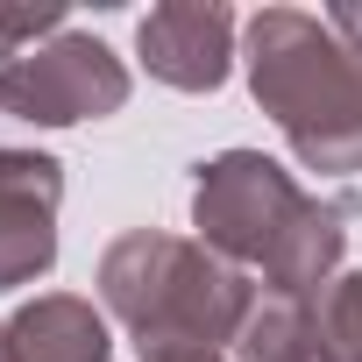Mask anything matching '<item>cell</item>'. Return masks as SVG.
<instances>
[{
    "mask_svg": "<svg viewBox=\"0 0 362 362\" xmlns=\"http://www.w3.org/2000/svg\"><path fill=\"white\" fill-rule=\"evenodd\" d=\"M249 86L313 170H362V50L298 8L249 22Z\"/></svg>",
    "mask_w": 362,
    "mask_h": 362,
    "instance_id": "1",
    "label": "cell"
},
{
    "mask_svg": "<svg viewBox=\"0 0 362 362\" xmlns=\"http://www.w3.org/2000/svg\"><path fill=\"white\" fill-rule=\"evenodd\" d=\"M313 320H320V341L334 362H362V277H341Z\"/></svg>",
    "mask_w": 362,
    "mask_h": 362,
    "instance_id": "9",
    "label": "cell"
},
{
    "mask_svg": "<svg viewBox=\"0 0 362 362\" xmlns=\"http://www.w3.org/2000/svg\"><path fill=\"white\" fill-rule=\"evenodd\" d=\"M242 355H249V362H334L327 341H320V320H313L298 298H277L270 313H249Z\"/></svg>",
    "mask_w": 362,
    "mask_h": 362,
    "instance_id": "8",
    "label": "cell"
},
{
    "mask_svg": "<svg viewBox=\"0 0 362 362\" xmlns=\"http://www.w3.org/2000/svg\"><path fill=\"white\" fill-rule=\"evenodd\" d=\"M327 22H334V29H341V36H348V43H355V50H362V8H334V15H327Z\"/></svg>",
    "mask_w": 362,
    "mask_h": 362,
    "instance_id": "11",
    "label": "cell"
},
{
    "mask_svg": "<svg viewBox=\"0 0 362 362\" xmlns=\"http://www.w3.org/2000/svg\"><path fill=\"white\" fill-rule=\"evenodd\" d=\"M298 214H305V199H298V185L270 156L228 149V156L199 163V235L214 249L249 256V263H270Z\"/></svg>",
    "mask_w": 362,
    "mask_h": 362,
    "instance_id": "3",
    "label": "cell"
},
{
    "mask_svg": "<svg viewBox=\"0 0 362 362\" xmlns=\"http://www.w3.org/2000/svg\"><path fill=\"white\" fill-rule=\"evenodd\" d=\"M15 348H22V362H100L107 355V327L78 298H36L15 320Z\"/></svg>",
    "mask_w": 362,
    "mask_h": 362,
    "instance_id": "7",
    "label": "cell"
},
{
    "mask_svg": "<svg viewBox=\"0 0 362 362\" xmlns=\"http://www.w3.org/2000/svg\"><path fill=\"white\" fill-rule=\"evenodd\" d=\"M142 64L177 86V93H214L228 78V57H235V15L228 8H206V0H177V8H149L142 15Z\"/></svg>",
    "mask_w": 362,
    "mask_h": 362,
    "instance_id": "6",
    "label": "cell"
},
{
    "mask_svg": "<svg viewBox=\"0 0 362 362\" xmlns=\"http://www.w3.org/2000/svg\"><path fill=\"white\" fill-rule=\"evenodd\" d=\"M149 362H221L214 348H163V355H149Z\"/></svg>",
    "mask_w": 362,
    "mask_h": 362,
    "instance_id": "12",
    "label": "cell"
},
{
    "mask_svg": "<svg viewBox=\"0 0 362 362\" xmlns=\"http://www.w3.org/2000/svg\"><path fill=\"white\" fill-rule=\"evenodd\" d=\"M128 100V71L107 43L93 36H57L43 50H22L8 71H0V107L22 114V121H43V128H64V121H100Z\"/></svg>",
    "mask_w": 362,
    "mask_h": 362,
    "instance_id": "4",
    "label": "cell"
},
{
    "mask_svg": "<svg viewBox=\"0 0 362 362\" xmlns=\"http://www.w3.org/2000/svg\"><path fill=\"white\" fill-rule=\"evenodd\" d=\"M100 284H107V305L135 327L142 355L214 348L235 327H249V284L235 270H221L214 256L170 242V235H128V242H114Z\"/></svg>",
    "mask_w": 362,
    "mask_h": 362,
    "instance_id": "2",
    "label": "cell"
},
{
    "mask_svg": "<svg viewBox=\"0 0 362 362\" xmlns=\"http://www.w3.org/2000/svg\"><path fill=\"white\" fill-rule=\"evenodd\" d=\"M43 29H64V8H0V71H8L22 57V43L43 36Z\"/></svg>",
    "mask_w": 362,
    "mask_h": 362,
    "instance_id": "10",
    "label": "cell"
},
{
    "mask_svg": "<svg viewBox=\"0 0 362 362\" xmlns=\"http://www.w3.org/2000/svg\"><path fill=\"white\" fill-rule=\"evenodd\" d=\"M0 362H22V348H15V327H0Z\"/></svg>",
    "mask_w": 362,
    "mask_h": 362,
    "instance_id": "13",
    "label": "cell"
},
{
    "mask_svg": "<svg viewBox=\"0 0 362 362\" xmlns=\"http://www.w3.org/2000/svg\"><path fill=\"white\" fill-rule=\"evenodd\" d=\"M57 163L29 149H0V291L50 270L57 256Z\"/></svg>",
    "mask_w": 362,
    "mask_h": 362,
    "instance_id": "5",
    "label": "cell"
}]
</instances>
